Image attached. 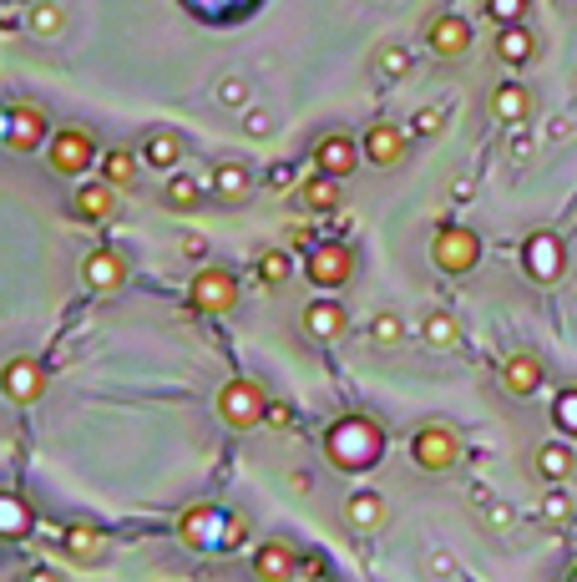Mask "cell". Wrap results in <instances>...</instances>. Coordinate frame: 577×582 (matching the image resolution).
<instances>
[{"label": "cell", "instance_id": "cell-1", "mask_svg": "<svg viewBox=\"0 0 577 582\" xmlns=\"http://www.w3.org/2000/svg\"><path fill=\"white\" fill-rule=\"evenodd\" d=\"M385 456V431L370 415H340L335 426L324 431V461L335 471H370Z\"/></svg>", "mask_w": 577, "mask_h": 582}, {"label": "cell", "instance_id": "cell-2", "mask_svg": "<svg viewBox=\"0 0 577 582\" xmlns=\"http://www.w3.org/2000/svg\"><path fill=\"white\" fill-rule=\"evenodd\" d=\"M304 279L314 289H345L355 279V248L340 243V238H329V243H309V254H304Z\"/></svg>", "mask_w": 577, "mask_h": 582}, {"label": "cell", "instance_id": "cell-3", "mask_svg": "<svg viewBox=\"0 0 577 582\" xmlns=\"http://www.w3.org/2000/svg\"><path fill=\"white\" fill-rule=\"evenodd\" d=\"M218 415H223V426L233 431H254L264 426V415H269V395L249 380V375H238L218 390Z\"/></svg>", "mask_w": 577, "mask_h": 582}, {"label": "cell", "instance_id": "cell-4", "mask_svg": "<svg viewBox=\"0 0 577 582\" xmlns=\"http://www.w3.org/2000/svg\"><path fill=\"white\" fill-rule=\"evenodd\" d=\"M431 259H436L441 274H471L476 259H481V238L466 223H441L436 238H431Z\"/></svg>", "mask_w": 577, "mask_h": 582}, {"label": "cell", "instance_id": "cell-5", "mask_svg": "<svg viewBox=\"0 0 577 582\" xmlns=\"http://www.w3.org/2000/svg\"><path fill=\"white\" fill-rule=\"evenodd\" d=\"M46 162L61 173V178H81L97 162V137L87 132V127H61V132H51V142H46Z\"/></svg>", "mask_w": 577, "mask_h": 582}, {"label": "cell", "instance_id": "cell-6", "mask_svg": "<svg viewBox=\"0 0 577 582\" xmlns=\"http://www.w3.org/2000/svg\"><path fill=\"white\" fill-rule=\"evenodd\" d=\"M0 137H6V147H16V152H36V147L51 142V122H46L41 107L16 102L6 117H0Z\"/></svg>", "mask_w": 577, "mask_h": 582}, {"label": "cell", "instance_id": "cell-7", "mask_svg": "<svg viewBox=\"0 0 577 582\" xmlns=\"http://www.w3.org/2000/svg\"><path fill=\"white\" fill-rule=\"evenodd\" d=\"M461 456V441L451 426H421L416 436H410V461H416L421 471H451Z\"/></svg>", "mask_w": 577, "mask_h": 582}, {"label": "cell", "instance_id": "cell-8", "mask_svg": "<svg viewBox=\"0 0 577 582\" xmlns=\"http://www.w3.org/2000/svg\"><path fill=\"white\" fill-rule=\"evenodd\" d=\"M188 299L198 314H228L238 304V279L228 269H198L188 284Z\"/></svg>", "mask_w": 577, "mask_h": 582}, {"label": "cell", "instance_id": "cell-9", "mask_svg": "<svg viewBox=\"0 0 577 582\" xmlns=\"http://www.w3.org/2000/svg\"><path fill=\"white\" fill-rule=\"evenodd\" d=\"M0 390H6L11 405H36L46 395V365L31 355H16L6 370H0Z\"/></svg>", "mask_w": 577, "mask_h": 582}, {"label": "cell", "instance_id": "cell-10", "mask_svg": "<svg viewBox=\"0 0 577 582\" xmlns=\"http://www.w3.org/2000/svg\"><path fill=\"white\" fill-rule=\"evenodd\" d=\"M81 284H87L92 294H112L127 284V259L117 254V248H92L87 259H81Z\"/></svg>", "mask_w": 577, "mask_h": 582}, {"label": "cell", "instance_id": "cell-11", "mask_svg": "<svg viewBox=\"0 0 577 582\" xmlns=\"http://www.w3.org/2000/svg\"><path fill=\"white\" fill-rule=\"evenodd\" d=\"M299 324H304V335H309V340L329 345V340H340V335H345L350 314H345V304H335V299H309L304 314H299Z\"/></svg>", "mask_w": 577, "mask_h": 582}, {"label": "cell", "instance_id": "cell-12", "mask_svg": "<svg viewBox=\"0 0 577 582\" xmlns=\"http://www.w3.org/2000/svg\"><path fill=\"white\" fill-rule=\"evenodd\" d=\"M426 46H431V56H466L471 51V21L466 16H456V11H446V16H436L431 26H426Z\"/></svg>", "mask_w": 577, "mask_h": 582}, {"label": "cell", "instance_id": "cell-13", "mask_svg": "<svg viewBox=\"0 0 577 582\" xmlns=\"http://www.w3.org/2000/svg\"><path fill=\"white\" fill-rule=\"evenodd\" d=\"M71 213H76L81 223H112V213H117V188H112V183H81V188L71 193Z\"/></svg>", "mask_w": 577, "mask_h": 582}, {"label": "cell", "instance_id": "cell-14", "mask_svg": "<svg viewBox=\"0 0 577 582\" xmlns=\"http://www.w3.org/2000/svg\"><path fill=\"white\" fill-rule=\"evenodd\" d=\"M522 259H527V274H532L537 284H552V279L562 274V243H557L552 233H532L527 248H522Z\"/></svg>", "mask_w": 577, "mask_h": 582}, {"label": "cell", "instance_id": "cell-15", "mask_svg": "<svg viewBox=\"0 0 577 582\" xmlns=\"http://www.w3.org/2000/svg\"><path fill=\"white\" fill-rule=\"evenodd\" d=\"M360 152H365V162H375V168H395V162L405 157V132L390 127V122H375V127L365 132Z\"/></svg>", "mask_w": 577, "mask_h": 582}, {"label": "cell", "instance_id": "cell-16", "mask_svg": "<svg viewBox=\"0 0 577 582\" xmlns=\"http://www.w3.org/2000/svg\"><path fill=\"white\" fill-rule=\"evenodd\" d=\"M355 137H345V132H329L319 147H314V168L319 173H335V178H345V173H355Z\"/></svg>", "mask_w": 577, "mask_h": 582}, {"label": "cell", "instance_id": "cell-17", "mask_svg": "<svg viewBox=\"0 0 577 582\" xmlns=\"http://www.w3.org/2000/svg\"><path fill=\"white\" fill-rule=\"evenodd\" d=\"M254 572L264 582H289V577H299V552L289 542H264L254 552Z\"/></svg>", "mask_w": 577, "mask_h": 582}, {"label": "cell", "instance_id": "cell-18", "mask_svg": "<svg viewBox=\"0 0 577 582\" xmlns=\"http://www.w3.org/2000/svg\"><path fill=\"white\" fill-rule=\"evenodd\" d=\"M208 188H213L223 203H238V198L254 193V173L243 168V162H218V168L208 173Z\"/></svg>", "mask_w": 577, "mask_h": 582}, {"label": "cell", "instance_id": "cell-19", "mask_svg": "<svg viewBox=\"0 0 577 582\" xmlns=\"http://www.w3.org/2000/svg\"><path fill=\"white\" fill-rule=\"evenodd\" d=\"M223 517L228 512H218V507H193V512H183V522H178V532H183V542L188 547H218V537H213V527H223Z\"/></svg>", "mask_w": 577, "mask_h": 582}, {"label": "cell", "instance_id": "cell-20", "mask_svg": "<svg viewBox=\"0 0 577 582\" xmlns=\"http://www.w3.org/2000/svg\"><path fill=\"white\" fill-rule=\"evenodd\" d=\"M380 522H385V496H380V491H355V496H345V527L375 532Z\"/></svg>", "mask_w": 577, "mask_h": 582}, {"label": "cell", "instance_id": "cell-21", "mask_svg": "<svg viewBox=\"0 0 577 582\" xmlns=\"http://www.w3.org/2000/svg\"><path fill=\"white\" fill-rule=\"evenodd\" d=\"M527 112H532V97H527V87H517V81H507V87L491 92V117H497V122L522 127V122H527Z\"/></svg>", "mask_w": 577, "mask_h": 582}, {"label": "cell", "instance_id": "cell-22", "mask_svg": "<svg viewBox=\"0 0 577 582\" xmlns=\"http://www.w3.org/2000/svg\"><path fill=\"white\" fill-rule=\"evenodd\" d=\"M491 51H497L502 66H527L532 51H537V41H532V31L517 21V26H502V31H497V46H491Z\"/></svg>", "mask_w": 577, "mask_h": 582}, {"label": "cell", "instance_id": "cell-23", "mask_svg": "<svg viewBox=\"0 0 577 582\" xmlns=\"http://www.w3.org/2000/svg\"><path fill=\"white\" fill-rule=\"evenodd\" d=\"M502 385H507V395H532L542 385V360L537 355H512L502 365Z\"/></svg>", "mask_w": 577, "mask_h": 582}, {"label": "cell", "instance_id": "cell-24", "mask_svg": "<svg viewBox=\"0 0 577 582\" xmlns=\"http://www.w3.org/2000/svg\"><path fill=\"white\" fill-rule=\"evenodd\" d=\"M142 162H147V168H157V173L178 168V162H183V137L178 132H152L142 142Z\"/></svg>", "mask_w": 577, "mask_h": 582}, {"label": "cell", "instance_id": "cell-25", "mask_svg": "<svg viewBox=\"0 0 577 582\" xmlns=\"http://www.w3.org/2000/svg\"><path fill=\"white\" fill-rule=\"evenodd\" d=\"M61 547H66L76 562H97L102 547H107V532H97V527H87V522H76V527L61 532Z\"/></svg>", "mask_w": 577, "mask_h": 582}, {"label": "cell", "instance_id": "cell-26", "mask_svg": "<svg viewBox=\"0 0 577 582\" xmlns=\"http://www.w3.org/2000/svg\"><path fill=\"white\" fill-rule=\"evenodd\" d=\"M299 198H304L309 213H335V208H340V178H335V173H319V178H309V183L299 188Z\"/></svg>", "mask_w": 577, "mask_h": 582}, {"label": "cell", "instance_id": "cell-27", "mask_svg": "<svg viewBox=\"0 0 577 582\" xmlns=\"http://www.w3.org/2000/svg\"><path fill=\"white\" fill-rule=\"evenodd\" d=\"M213 188L203 183V178H168V183H162V203H168V208H198L203 198H208Z\"/></svg>", "mask_w": 577, "mask_h": 582}, {"label": "cell", "instance_id": "cell-28", "mask_svg": "<svg viewBox=\"0 0 577 582\" xmlns=\"http://www.w3.org/2000/svg\"><path fill=\"white\" fill-rule=\"evenodd\" d=\"M36 527V517H31V507L21 502V496H0V537H26Z\"/></svg>", "mask_w": 577, "mask_h": 582}, {"label": "cell", "instance_id": "cell-29", "mask_svg": "<svg viewBox=\"0 0 577 582\" xmlns=\"http://www.w3.org/2000/svg\"><path fill=\"white\" fill-rule=\"evenodd\" d=\"M102 178H107L112 188H132V183H137V157H132L127 147L102 152Z\"/></svg>", "mask_w": 577, "mask_h": 582}, {"label": "cell", "instance_id": "cell-30", "mask_svg": "<svg viewBox=\"0 0 577 582\" xmlns=\"http://www.w3.org/2000/svg\"><path fill=\"white\" fill-rule=\"evenodd\" d=\"M572 451L562 446V441H547V446H537V471L547 476V481H567L572 476Z\"/></svg>", "mask_w": 577, "mask_h": 582}, {"label": "cell", "instance_id": "cell-31", "mask_svg": "<svg viewBox=\"0 0 577 582\" xmlns=\"http://www.w3.org/2000/svg\"><path fill=\"white\" fill-rule=\"evenodd\" d=\"M421 340H426L431 350H451V345H456V319H451L446 309H431V314L421 319Z\"/></svg>", "mask_w": 577, "mask_h": 582}, {"label": "cell", "instance_id": "cell-32", "mask_svg": "<svg viewBox=\"0 0 577 582\" xmlns=\"http://www.w3.org/2000/svg\"><path fill=\"white\" fill-rule=\"evenodd\" d=\"M289 274H294V259L284 254V248H269V254L259 259V284H289Z\"/></svg>", "mask_w": 577, "mask_h": 582}, {"label": "cell", "instance_id": "cell-33", "mask_svg": "<svg viewBox=\"0 0 577 582\" xmlns=\"http://www.w3.org/2000/svg\"><path fill=\"white\" fill-rule=\"evenodd\" d=\"M370 340H375V345H400V340H405V319H400L395 309H380V314L370 319Z\"/></svg>", "mask_w": 577, "mask_h": 582}, {"label": "cell", "instance_id": "cell-34", "mask_svg": "<svg viewBox=\"0 0 577 582\" xmlns=\"http://www.w3.org/2000/svg\"><path fill=\"white\" fill-rule=\"evenodd\" d=\"M542 522H552V527L572 522V496H567L562 486H552V491L542 496Z\"/></svg>", "mask_w": 577, "mask_h": 582}, {"label": "cell", "instance_id": "cell-35", "mask_svg": "<svg viewBox=\"0 0 577 582\" xmlns=\"http://www.w3.org/2000/svg\"><path fill=\"white\" fill-rule=\"evenodd\" d=\"M243 542H249V517H243V512H228V522H223V537H218V547H223V552H238Z\"/></svg>", "mask_w": 577, "mask_h": 582}, {"label": "cell", "instance_id": "cell-36", "mask_svg": "<svg viewBox=\"0 0 577 582\" xmlns=\"http://www.w3.org/2000/svg\"><path fill=\"white\" fill-rule=\"evenodd\" d=\"M26 26H31V36H56L61 31V11L56 6H31V16H26Z\"/></svg>", "mask_w": 577, "mask_h": 582}, {"label": "cell", "instance_id": "cell-37", "mask_svg": "<svg viewBox=\"0 0 577 582\" xmlns=\"http://www.w3.org/2000/svg\"><path fill=\"white\" fill-rule=\"evenodd\" d=\"M552 421H557L567 436H577V390H562V395L552 400Z\"/></svg>", "mask_w": 577, "mask_h": 582}, {"label": "cell", "instance_id": "cell-38", "mask_svg": "<svg viewBox=\"0 0 577 582\" xmlns=\"http://www.w3.org/2000/svg\"><path fill=\"white\" fill-rule=\"evenodd\" d=\"M486 16L497 26H517L527 16V0H486Z\"/></svg>", "mask_w": 577, "mask_h": 582}, {"label": "cell", "instance_id": "cell-39", "mask_svg": "<svg viewBox=\"0 0 577 582\" xmlns=\"http://www.w3.org/2000/svg\"><path fill=\"white\" fill-rule=\"evenodd\" d=\"M218 102L233 112V107H249V81H243V76H223L218 81Z\"/></svg>", "mask_w": 577, "mask_h": 582}, {"label": "cell", "instance_id": "cell-40", "mask_svg": "<svg viewBox=\"0 0 577 582\" xmlns=\"http://www.w3.org/2000/svg\"><path fill=\"white\" fill-rule=\"evenodd\" d=\"M405 71H410V51H405V46H385V51H380V76L400 81Z\"/></svg>", "mask_w": 577, "mask_h": 582}, {"label": "cell", "instance_id": "cell-41", "mask_svg": "<svg viewBox=\"0 0 577 582\" xmlns=\"http://www.w3.org/2000/svg\"><path fill=\"white\" fill-rule=\"evenodd\" d=\"M243 132H249V137H269V132H274V117H269V112H259V107H254V112H249V117H243Z\"/></svg>", "mask_w": 577, "mask_h": 582}, {"label": "cell", "instance_id": "cell-42", "mask_svg": "<svg viewBox=\"0 0 577 582\" xmlns=\"http://www.w3.org/2000/svg\"><path fill=\"white\" fill-rule=\"evenodd\" d=\"M441 122H446V117H441L436 107H421V112H416V122H410V127H416L421 137H431V132H441Z\"/></svg>", "mask_w": 577, "mask_h": 582}, {"label": "cell", "instance_id": "cell-43", "mask_svg": "<svg viewBox=\"0 0 577 582\" xmlns=\"http://www.w3.org/2000/svg\"><path fill=\"white\" fill-rule=\"evenodd\" d=\"M324 572H329V562L319 552H299V577H324Z\"/></svg>", "mask_w": 577, "mask_h": 582}, {"label": "cell", "instance_id": "cell-44", "mask_svg": "<svg viewBox=\"0 0 577 582\" xmlns=\"http://www.w3.org/2000/svg\"><path fill=\"white\" fill-rule=\"evenodd\" d=\"M264 183H269V188H289V183H294V168H289V162H274Z\"/></svg>", "mask_w": 577, "mask_h": 582}, {"label": "cell", "instance_id": "cell-45", "mask_svg": "<svg viewBox=\"0 0 577 582\" xmlns=\"http://www.w3.org/2000/svg\"><path fill=\"white\" fill-rule=\"evenodd\" d=\"M264 421H269V426H294V410L279 400V405H269V415H264Z\"/></svg>", "mask_w": 577, "mask_h": 582}, {"label": "cell", "instance_id": "cell-46", "mask_svg": "<svg viewBox=\"0 0 577 582\" xmlns=\"http://www.w3.org/2000/svg\"><path fill=\"white\" fill-rule=\"evenodd\" d=\"M507 152H512V162H527V157H532V137H522V132H517Z\"/></svg>", "mask_w": 577, "mask_h": 582}, {"label": "cell", "instance_id": "cell-47", "mask_svg": "<svg viewBox=\"0 0 577 582\" xmlns=\"http://www.w3.org/2000/svg\"><path fill=\"white\" fill-rule=\"evenodd\" d=\"M486 522H491V527H512V507H502V502L486 507Z\"/></svg>", "mask_w": 577, "mask_h": 582}, {"label": "cell", "instance_id": "cell-48", "mask_svg": "<svg viewBox=\"0 0 577 582\" xmlns=\"http://www.w3.org/2000/svg\"><path fill=\"white\" fill-rule=\"evenodd\" d=\"M183 254H188V259H203V254H208V243H203L198 233H188V238H183Z\"/></svg>", "mask_w": 577, "mask_h": 582}, {"label": "cell", "instance_id": "cell-49", "mask_svg": "<svg viewBox=\"0 0 577 582\" xmlns=\"http://www.w3.org/2000/svg\"><path fill=\"white\" fill-rule=\"evenodd\" d=\"M567 132H572V122H567V117H552V122H547V137H552V142H562Z\"/></svg>", "mask_w": 577, "mask_h": 582}, {"label": "cell", "instance_id": "cell-50", "mask_svg": "<svg viewBox=\"0 0 577 582\" xmlns=\"http://www.w3.org/2000/svg\"><path fill=\"white\" fill-rule=\"evenodd\" d=\"M451 567H456V562H451L446 552H436V557H431V572H451Z\"/></svg>", "mask_w": 577, "mask_h": 582}]
</instances>
